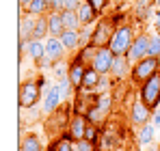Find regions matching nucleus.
<instances>
[{
  "instance_id": "nucleus-1",
  "label": "nucleus",
  "mask_w": 160,
  "mask_h": 151,
  "mask_svg": "<svg viewBox=\"0 0 160 151\" xmlns=\"http://www.w3.org/2000/svg\"><path fill=\"white\" fill-rule=\"evenodd\" d=\"M134 39H136V32H134V26L132 24H119L112 32V39L108 43L110 52L115 56H128V52L132 48Z\"/></svg>"
},
{
  "instance_id": "nucleus-2",
  "label": "nucleus",
  "mask_w": 160,
  "mask_h": 151,
  "mask_svg": "<svg viewBox=\"0 0 160 151\" xmlns=\"http://www.w3.org/2000/svg\"><path fill=\"white\" fill-rule=\"evenodd\" d=\"M138 100L149 110H156L160 106V71L147 78L143 84H138Z\"/></svg>"
},
{
  "instance_id": "nucleus-3",
  "label": "nucleus",
  "mask_w": 160,
  "mask_h": 151,
  "mask_svg": "<svg viewBox=\"0 0 160 151\" xmlns=\"http://www.w3.org/2000/svg\"><path fill=\"white\" fill-rule=\"evenodd\" d=\"M160 71V58L158 56H147V58H141L138 63H134L132 65V82L136 84H143L147 78H152L154 74H158Z\"/></svg>"
},
{
  "instance_id": "nucleus-4",
  "label": "nucleus",
  "mask_w": 160,
  "mask_h": 151,
  "mask_svg": "<svg viewBox=\"0 0 160 151\" xmlns=\"http://www.w3.org/2000/svg\"><path fill=\"white\" fill-rule=\"evenodd\" d=\"M41 97H43V93H41L39 82L28 80V82H22V84H20V91H18V101H20V108H22V110L32 108V106L41 100Z\"/></svg>"
},
{
  "instance_id": "nucleus-5",
  "label": "nucleus",
  "mask_w": 160,
  "mask_h": 151,
  "mask_svg": "<svg viewBox=\"0 0 160 151\" xmlns=\"http://www.w3.org/2000/svg\"><path fill=\"white\" fill-rule=\"evenodd\" d=\"M115 28H117V26L112 24V20H108V17L98 20V22H95V32H93V41H91V43L98 46V48H108Z\"/></svg>"
},
{
  "instance_id": "nucleus-6",
  "label": "nucleus",
  "mask_w": 160,
  "mask_h": 151,
  "mask_svg": "<svg viewBox=\"0 0 160 151\" xmlns=\"http://www.w3.org/2000/svg\"><path fill=\"white\" fill-rule=\"evenodd\" d=\"M87 127H89V119L84 117V114H78V112H74L69 119H67V136L76 143V140H82L84 138V134H87Z\"/></svg>"
},
{
  "instance_id": "nucleus-7",
  "label": "nucleus",
  "mask_w": 160,
  "mask_h": 151,
  "mask_svg": "<svg viewBox=\"0 0 160 151\" xmlns=\"http://www.w3.org/2000/svg\"><path fill=\"white\" fill-rule=\"evenodd\" d=\"M149 41H152V35H145V32L136 35L132 48H130V52H128V61H130L132 65L138 63L141 58H147V54H149Z\"/></svg>"
},
{
  "instance_id": "nucleus-8",
  "label": "nucleus",
  "mask_w": 160,
  "mask_h": 151,
  "mask_svg": "<svg viewBox=\"0 0 160 151\" xmlns=\"http://www.w3.org/2000/svg\"><path fill=\"white\" fill-rule=\"evenodd\" d=\"M152 117H154V110H149L141 100H136L130 106V123L132 125H147V123H152Z\"/></svg>"
},
{
  "instance_id": "nucleus-9",
  "label": "nucleus",
  "mask_w": 160,
  "mask_h": 151,
  "mask_svg": "<svg viewBox=\"0 0 160 151\" xmlns=\"http://www.w3.org/2000/svg\"><path fill=\"white\" fill-rule=\"evenodd\" d=\"M112 63H115V54L110 52V48H100L95 58H93V63H91V67L95 71H100L102 76H108L112 71Z\"/></svg>"
},
{
  "instance_id": "nucleus-10",
  "label": "nucleus",
  "mask_w": 160,
  "mask_h": 151,
  "mask_svg": "<svg viewBox=\"0 0 160 151\" xmlns=\"http://www.w3.org/2000/svg\"><path fill=\"white\" fill-rule=\"evenodd\" d=\"M63 100H65V95H63L61 86L54 82L52 86H50V91L43 95V112H46V114H54V112L61 108Z\"/></svg>"
},
{
  "instance_id": "nucleus-11",
  "label": "nucleus",
  "mask_w": 160,
  "mask_h": 151,
  "mask_svg": "<svg viewBox=\"0 0 160 151\" xmlns=\"http://www.w3.org/2000/svg\"><path fill=\"white\" fill-rule=\"evenodd\" d=\"M65 52H67V48L63 46L61 37H48V39H46V56H48L52 63L65 61Z\"/></svg>"
},
{
  "instance_id": "nucleus-12",
  "label": "nucleus",
  "mask_w": 160,
  "mask_h": 151,
  "mask_svg": "<svg viewBox=\"0 0 160 151\" xmlns=\"http://www.w3.org/2000/svg\"><path fill=\"white\" fill-rule=\"evenodd\" d=\"M84 74H87V65H84V63H80L78 58H74V61L69 63V74H67V78H69V82H72V86H74L76 91L82 89Z\"/></svg>"
},
{
  "instance_id": "nucleus-13",
  "label": "nucleus",
  "mask_w": 160,
  "mask_h": 151,
  "mask_svg": "<svg viewBox=\"0 0 160 151\" xmlns=\"http://www.w3.org/2000/svg\"><path fill=\"white\" fill-rule=\"evenodd\" d=\"M35 24H37V17H32V15H28V13H26V15L22 13V17H20V26H18V35H20V39H18V41L28 43V41L32 39Z\"/></svg>"
},
{
  "instance_id": "nucleus-14",
  "label": "nucleus",
  "mask_w": 160,
  "mask_h": 151,
  "mask_svg": "<svg viewBox=\"0 0 160 151\" xmlns=\"http://www.w3.org/2000/svg\"><path fill=\"white\" fill-rule=\"evenodd\" d=\"M119 147V138H117V129L106 127L100 136V143H98V151H115Z\"/></svg>"
},
{
  "instance_id": "nucleus-15",
  "label": "nucleus",
  "mask_w": 160,
  "mask_h": 151,
  "mask_svg": "<svg viewBox=\"0 0 160 151\" xmlns=\"http://www.w3.org/2000/svg\"><path fill=\"white\" fill-rule=\"evenodd\" d=\"M112 78L115 80H123L132 74V63L128 61V56H115V63H112Z\"/></svg>"
},
{
  "instance_id": "nucleus-16",
  "label": "nucleus",
  "mask_w": 160,
  "mask_h": 151,
  "mask_svg": "<svg viewBox=\"0 0 160 151\" xmlns=\"http://www.w3.org/2000/svg\"><path fill=\"white\" fill-rule=\"evenodd\" d=\"M26 54H28L30 61L41 63L46 58V39H30L28 41V48H26Z\"/></svg>"
},
{
  "instance_id": "nucleus-17",
  "label": "nucleus",
  "mask_w": 160,
  "mask_h": 151,
  "mask_svg": "<svg viewBox=\"0 0 160 151\" xmlns=\"http://www.w3.org/2000/svg\"><path fill=\"white\" fill-rule=\"evenodd\" d=\"M46 17H48L50 37H61L65 32V24H63V17H61V11H48Z\"/></svg>"
},
{
  "instance_id": "nucleus-18",
  "label": "nucleus",
  "mask_w": 160,
  "mask_h": 151,
  "mask_svg": "<svg viewBox=\"0 0 160 151\" xmlns=\"http://www.w3.org/2000/svg\"><path fill=\"white\" fill-rule=\"evenodd\" d=\"M63 46L67 48V52H80L82 43H80V30H65L61 35Z\"/></svg>"
},
{
  "instance_id": "nucleus-19",
  "label": "nucleus",
  "mask_w": 160,
  "mask_h": 151,
  "mask_svg": "<svg viewBox=\"0 0 160 151\" xmlns=\"http://www.w3.org/2000/svg\"><path fill=\"white\" fill-rule=\"evenodd\" d=\"M156 138V125L154 123H147V125H141L138 134H136V143L141 147H149Z\"/></svg>"
},
{
  "instance_id": "nucleus-20",
  "label": "nucleus",
  "mask_w": 160,
  "mask_h": 151,
  "mask_svg": "<svg viewBox=\"0 0 160 151\" xmlns=\"http://www.w3.org/2000/svg\"><path fill=\"white\" fill-rule=\"evenodd\" d=\"M98 11L91 7V2L89 0H84L82 4H80V9H78V17H80V22H82V26L84 24H95L98 22Z\"/></svg>"
},
{
  "instance_id": "nucleus-21",
  "label": "nucleus",
  "mask_w": 160,
  "mask_h": 151,
  "mask_svg": "<svg viewBox=\"0 0 160 151\" xmlns=\"http://www.w3.org/2000/svg\"><path fill=\"white\" fill-rule=\"evenodd\" d=\"M61 17H63V24H65V30H80L82 28V22L78 17V11H61Z\"/></svg>"
},
{
  "instance_id": "nucleus-22",
  "label": "nucleus",
  "mask_w": 160,
  "mask_h": 151,
  "mask_svg": "<svg viewBox=\"0 0 160 151\" xmlns=\"http://www.w3.org/2000/svg\"><path fill=\"white\" fill-rule=\"evenodd\" d=\"M100 80H102V74H100V71H95V69L89 65V67H87V74H84L82 89H84V91H95V89H98V84H100Z\"/></svg>"
},
{
  "instance_id": "nucleus-23",
  "label": "nucleus",
  "mask_w": 160,
  "mask_h": 151,
  "mask_svg": "<svg viewBox=\"0 0 160 151\" xmlns=\"http://www.w3.org/2000/svg\"><path fill=\"white\" fill-rule=\"evenodd\" d=\"M20 149L22 151H43V147H41V140H39L37 134H26L20 140Z\"/></svg>"
},
{
  "instance_id": "nucleus-24",
  "label": "nucleus",
  "mask_w": 160,
  "mask_h": 151,
  "mask_svg": "<svg viewBox=\"0 0 160 151\" xmlns=\"http://www.w3.org/2000/svg\"><path fill=\"white\" fill-rule=\"evenodd\" d=\"M98 46H93V43H89V46H84V48H80V52L76 54V58H78L80 63H84L87 67L93 63V58H95V54H98Z\"/></svg>"
},
{
  "instance_id": "nucleus-25",
  "label": "nucleus",
  "mask_w": 160,
  "mask_h": 151,
  "mask_svg": "<svg viewBox=\"0 0 160 151\" xmlns=\"http://www.w3.org/2000/svg\"><path fill=\"white\" fill-rule=\"evenodd\" d=\"M50 11V4L46 2V0H32L30 4H28L26 13L28 15H32V17H41V15H46Z\"/></svg>"
},
{
  "instance_id": "nucleus-26",
  "label": "nucleus",
  "mask_w": 160,
  "mask_h": 151,
  "mask_svg": "<svg viewBox=\"0 0 160 151\" xmlns=\"http://www.w3.org/2000/svg\"><path fill=\"white\" fill-rule=\"evenodd\" d=\"M50 151H74V140H72V138L67 136V132H65V134H61L52 143Z\"/></svg>"
},
{
  "instance_id": "nucleus-27",
  "label": "nucleus",
  "mask_w": 160,
  "mask_h": 151,
  "mask_svg": "<svg viewBox=\"0 0 160 151\" xmlns=\"http://www.w3.org/2000/svg\"><path fill=\"white\" fill-rule=\"evenodd\" d=\"M93 32H95V24H84L80 28V43H82V48L93 41Z\"/></svg>"
},
{
  "instance_id": "nucleus-28",
  "label": "nucleus",
  "mask_w": 160,
  "mask_h": 151,
  "mask_svg": "<svg viewBox=\"0 0 160 151\" xmlns=\"http://www.w3.org/2000/svg\"><path fill=\"white\" fill-rule=\"evenodd\" d=\"M74 151H98V145L91 143V140H87V138H82V140L74 143Z\"/></svg>"
},
{
  "instance_id": "nucleus-29",
  "label": "nucleus",
  "mask_w": 160,
  "mask_h": 151,
  "mask_svg": "<svg viewBox=\"0 0 160 151\" xmlns=\"http://www.w3.org/2000/svg\"><path fill=\"white\" fill-rule=\"evenodd\" d=\"M147 56H158L160 58V35H152V41H149V54Z\"/></svg>"
},
{
  "instance_id": "nucleus-30",
  "label": "nucleus",
  "mask_w": 160,
  "mask_h": 151,
  "mask_svg": "<svg viewBox=\"0 0 160 151\" xmlns=\"http://www.w3.org/2000/svg\"><path fill=\"white\" fill-rule=\"evenodd\" d=\"M56 84L61 86V91H63V95L67 97V95H72V91H76L74 86H72V82H69V78L65 76V78H61V80H56Z\"/></svg>"
},
{
  "instance_id": "nucleus-31",
  "label": "nucleus",
  "mask_w": 160,
  "mask_h": 151,
  "mask_svg": "<svg viewBox=\"0 0 160 151\" xmlns=\"http://www.w3.org/2000/svg\"><path fill=\"white\" fill-rule=\"evenodd\" d=\"M82 2H84V0H65V9H67V11H78ZM65 9H63V11H65Z\"/></svg>"
},
{
  "instance_id": "nucleus-32",
  "label": "nucleus",
  "mask_w": 160,
  "mask_h": 151,
  "mask_svg": "<svg viewBox=\"0 0 160 151\" xmlns=\"http://www.w3.org/2000/svg\"><path fill=\"white\" fill-rule=\"evenodd\" d=\"M89 2H91V7H93L98 13H102V11L106 9V0H89Z\"/></svg>"
},
{
  "instance_id": "nucleus-33",
  "label": "nucleus",
  "mask_w": 160,
  "mask_h": 151,
  "mask_svg": "<svg viewBox=\"0 0 160 151\" xmlns=\"http://www.w3.org/2000/svg\"><path fill=\"white\" fill-rule=\"evenodd\" d=\"M152 123L156 125V129H160V108L154 110V117H152Z\"/></svg>"
},
{
  "instance_id": "nucleus-34",
  "label": "nucleus",
  "mask_w": 160,
  "mask_h": 151,
  "mask_svg": "<svg viewBox=\"0 0 160 151\" xmlns=\"http://www.w3.org/2000/svg\"><path fill=\"white\" fill-rule=\"evenodd\" d=\"M32 0H18V7H20V13H24V9H28V4H30Z\"/></svg>"
},
{
  "instance_id": "nucleus-35",
  "label": "nucleus",
  "mask_w": 160,
  "mask_h": 151,
  "mask_svg": "<svg viewBox=\"0 0 160 151\" xmlns=\"http://www.w3.org/2000/svg\"><path fill=\"white\" fill-rule=\"evenodd\" d=\"M154 24H156V30H158V35H160V9L156 11V15H154Z\"/></svg>"
},
{
  "instance_id": "nucleus-36",
  "label": "nucleus",
  "mask_w": 160,
  "mask_h": 151,
  "mask_svg": "<svg viewBox=\"0 0 160 151\" xmlns=\"http://www.w3.org/2000/svg\"><path fill=\"white\" fill-rule=\"evenodd\" d=\"M154 4H156V7H160V0H154Z\"/></svg>"
},
{
  "instance_id": "nucleus-37",
  "label": "nucleus",
  "mask_w": 160,
  "mask_h": 151,
  "mask_svg": "<svg viewBox=\"0 0 160 151\" xmlns=\"http://www.w3.org/2000/svg\"><path fill=\"white\" fill-rule=\"evenodd\" d=\"M156 151H160V147H158V149H156Z\"/></svg>"
}]
</instances>
